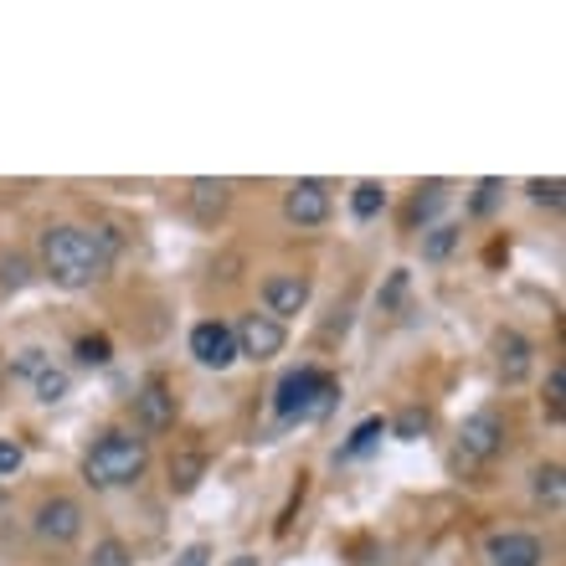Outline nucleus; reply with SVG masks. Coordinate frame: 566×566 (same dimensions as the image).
I'll list each match as a JSON object with an SVG mask.
<instances>
[{"label":"nucleus","instance_id":"f257e3e1","mask_svg":"<svg viewBox=\"0 0 566 566\" xmlns=\"http://www.w3.org/2000/svg\"><path fill=\"white\" fill-rule=\"evenodd\" d=\"M36 263H42V273L57 283V289L83 294V289L108 279L114 253H108V242L98 238V232H88V227L57 222V227H46L42 242H36Z\"/></svg>","mask_w":566,"mask_h":566},{"label":"nucleus","instance_id":"f03ea898","mask_svg":"<svg viewBox=\"0 0 566 566\" xmlns=\"http://www.w3.org/2000/svg\"><path fill=\"white\" fill-rule=\"evenodd\" d=\"M149 469V443L129 428H108L93 438V448L83 453V479L93 490H129L139 484Z\"/></svg>","mask_w":566,"mask_h":566},{"label":"nucleus","instance_id":"7ed1b4c3","mask_svg":"<svg viewBox=\"0 0 566 566\" xmlns=\"http://www.w3.org/2000/svg\"><path fill=\"white\" fill-rule=\"evenodd\" d=\"M335 397H340V387L319 366H298L273 391V412H279V422H319L335 407Z\"/></svg>","mask_w":566,"mask_h":566},{"label":"nucleus","instance_id":"20e7f679","mask_svg":"<svg viewBox=\"0 0 566 566\" xmlns=\"http://www.w3.org/2000/svg\"><path fill=\"white\" fill-rule=\"evenodd\" d=\"M232 335H238V360H253V366H269V360L283 356V345H289V325H279L273 314H242L238 325H232Z\"/></svg>","mask_w":566,"mask_h":566},{"label":"nucleus","instance_id":"39448f33","mask_svg":"<svg viewBox=\"0 0 566 566\" xmlns=\"http://www.w3.org/2000/svg\"><path fill=\"white\" fill-rule=\"evenodd\" d=\"M31 531L42 546H73L83 536V505L73 494H46L42 505L31 510Z\"/></svg>","mask_w":566,"mask_h":566},{"label":"nucleus","instance_id":"423d86ee","mask_svg":"<svg viewBox=\"0 0 566 566\" xmlns=\"http://www.w3.org/2000/svg\"><path fill=\"white\" fill-rule=\"evenodd\" d=\"M329 211H335V196H329V180H319V176H304L283 191V222L289 227L314 232V227L329 222Z\"/></svg>","mask_w":566,"mask_h":566},{"label":"nucleus","instance_id":"0eeeda50","mask_svg":"<svg viewBox=\"0 0 566 566\" xmlns=\"http://www.w3.org/2000/svg\"><path fill=\"white\" fill-rule=\"evenodd\" d=\"M191 356L196 366H207V371H232L238 366V335L227 319H201L191 325Z\"/></svg>","mask_w":566,"mask_h":566},{"label":"nucleus","instance_id":"6e6552de","mask_svg":"<svg viewBox=\"0 0 566 566\" xmlns=\"http://www.w3.org/2000/svg\"><path fill=\"white\" fill-rule=\"evenodd\" d=\"M505 443H510V428H505V418L500 412H474V418H463V428H459V448L469 453V459H479V463H490V459H500L505 453Z\"/></svg>","mask_w":566,"mask_h":566},{"label":"nucleus","instance_id":"1a4fd4ad","mask_svg":"<svg viewBox=\"0 0 566 566\" xmlns=\"http://www.w3.org/2000/svg\"><path fill=\"white\" fill-rule=\"evenodd\" d=\"M310 279L304 273H269L263 279V314H273L279 325H289L294 314L310 310Z\"/></svg>","mask_w":566,"mask_h":566},{"label":"nucleus","instance_id":"9d476101","mask_svg":"<svg viewBox=\"0 0 566 566\" xmlns=\"http://www.w3.org/2000/svg\"><path fill=\"white\" fill-rule=\"evenodd\" d=\"M484 562L490 566H546V541L531 531H494L484 541Z\"/></svg>","mask_w":566,"mask_h":566},{"label":"nucleus","instance_id":"9b49d317","mask_svg":"<svg viewBox=\"0 0 566 566\" xmlns=\"http://www.w3.org/2000/svg\"><path fill=\"white\" fill-rule=\"evenodd\" d=\"M531 360H536V345L525 340L521 329H494V366H500V381L505 387H521L531 376Z\"/></svg>","mask_w":566,"mask_h":566},{"label":"nucleus","instance_id":"f8f14e48","mask_svg":"<svg viewBox=\"0 0 566 566\" xmlns=\"http://www.w3.org/2000/svg\"><path fill=\"white\" fill-rule=\"evenodd\" d=\"M186 207H191V217L201 227H217L227 217V207H232V180H211V176L191 180L186 186Z\"/></svg>","mask_w":566,"mask_h":566},{"label":"nucleus","instance_id":"ddd939ff","mask_svg":"<svg viewBox=\"0 0 566 566\" xmlns=\"http://www.w3.org/2000/svg\"><path fill=\"white\" fill-rule=\"evenodd\" d=\"M135 412H139V428L145 432L176 428V391L165 387L160 376H149L145 387H139V397H135Z\"/></svg>","mask_w":566,"mask_h":566},{"label":"nucleus","instance_id":"4468645a","mask_svg":"<svg viewBox=\"0 0 566 566\" xmlns=\"http://www.w3.org/2000/svg\"><path fill=\"white\" fill-rule=\"evenodd\" d=\"M207 469H211V459L201 453V448H180V453H170V463H165V484H170L176 500H186V494L201 490Z\"/></svg>","mask_w":566,"mask_h":566},{"label":"nucleus","instance_id":"2eb2a0df","mask_svg":"<svg viewBox=\"0 0 566 566\" xmlns=\"http://www.w3.org/2000/svg\"><path fill=\"white\" fill-rule=\"evenodd\" d=\"M531 490H536V500L541 505H552V510H562L566 505V469L562 463H536V474H531Z\"/></svg>","mask_w":566,"mask_h":566},{"label":"nucleus","instance_id":"dca6fc26","mask_svg":"<svg viewBox=\"0 0 566 566\" xmlns=\"http://www.w3.org/2000/svg\"><path fill=\"white\" fill-rule=\"evenodd\" d=\"M443 201H448V186H443V180H428V186H418V191H412V201H407V227L432 222Z\"/></svg>","mask_w":566,"mask_h":566},{"label":"nucleus","instance_id":"f3484780","mask_svg":"<svg viewBox=\"0 0 566 566\" xmlns=\"http://www.w3.org/2000/svg\"><path fill=\"white\" fill-rule=\"evenodd\" d=\"M459 238H463L459 222L428 227V238H422V258H428V263H448V258H453V248H459Z\"/></svg>","mask_w":566,"mask_h":566},{"label":"nucleus","instance_id":"a211bd4d","mask_svg":"<svg viewBox=\"0 0 566 566\" xmlns=\"http://www.w3.org/2000/svg\"><path fill=\"white\" fill-rule=\"evenodd\" d=\"M350 211H356L360 222L381 217V211H387V186H381V180H360L356 191H350Z\"/></svg>","mask_w":566,"mask_h":566},{"label":"nucleus","instance_id":"6ab92c4d","mask_svg":"<svg viewBox=\"0 0 566 566\" xmlns=\"http://www.w3.org/2000/svg\"><path fill=\"white\" fill-rule=\"evenodd\" d=\"M31 391H36V402H42V407H57L62 397L73 391V376L62 371V366H46V371L31 381Z\"/></svg>","mask_w":566,"mask_h":566},{"label":"nucleus","instance_id":"aec40b11","mask_svg":"<svg viewBox=\"0 0 566 566\" xmlns=\"http://www.w3.org/2000/svg\"><path fill=\"white\" fill-rule=\"evenodd\" d=\"M381 438H387V418H366L356 432H350V443L340 448V459H360V453H371Z\"/></svg>","mask_w":566,"mask_h":566},{"label":"nucleus","instance_id":"412c9836","mask_svg":"<svg viewBox=\"0 0 566 566\" xmlns=\"http://www.w3.org/2000/svg\"><path fill=\"white\" fill-rule=\"evenodd\" d=\"M88 566H135V552H129L119 536H104L98 546H93Z\"/></svg>","mask_w":566,"mask_h":566},{"label":"nucleus","instance_id":"4be33fe9","mask_svg":"<svg viewBox=\"0 0 566 566\" xmlns=\"http://www.w3.org/2000/svg\"><path fill=\"white\" fill-rule=\"evenodd\" d=\"M562 402H566V371L552 366V371H546V391H541V407H546L552 422H562Z\"/></svg>","mask_w":566,"mask_h":566},{"label":"nucleus","instance_id":"5701e85b","mask_svg":"<svg viewBox=\"0 0 566 566\" xmlns=\"http://www.w3.org/2000/svg\"><path fill=\"white\" fill-rule=\"evenodd\" d=\"M525 191H531V201H536V207L562 211V201H566V180H562V176H552V180H531Z\"/></svg>","mask_w":566,"mask_h":566},{"label":"nucleus","instance_id":"b1692460","mask_svg":"<svg viewBox=\"0 0 566 566\" xmlns=\"http://www.w3.org/2000/svg\"><path fill=\"white\" fill-rule=\"evenodd\" d=\"M428 412H422V407H412V412H402V418L397 422H387V432H397V438H402V443H418L422 432H428Z\"/></svg>","mask_w":566,"mask_h":566},{"label":"nucleus","instance_id":"393cba45","mask_svg":"<svg viewBox=\"0 0 566 566\" xmlns=\"http://www.w3.org/2000/svg\"><path fill=\"white\" fill-rule=\"evenodd\" d=\"M77 360H83V366H108V360H114L108 335H83V340H77Z\"/></svg>","mask_w":566,"mask_h":566},{"label":"nucleus","instance_id":"a878e982","mask_svg":"<svg viewBox=\"0 0 566 566\" xmlns=\"http://www.w3.org/2000/svg\"><path fill=\"white\" fill-rule=\"evenodd\" d=\"M27 469V443L21 438H0V479H15Z\"/></svg>","mask_w":566,"mask_h":566},{"label":"nucleus","instance_id":"bb28decb","mask_svg":"<svg viewBox=\"0 0 566 566\" xmlns=\"http://www.w3.org/2000/svg\"><path fill=\"white\" fill-rule=\"evenodd\" d=\"M500 196H505V180H494V176L479 180V186H474V201H469V211H474V217H490Z\"/></svg>","mask_w":566,"mask_h":566},{"label":"nucleus","instance_id":"cd10ccee","mask_svg":"<svg viewBox=\"0 0 566 566\" xmlns=\"http://www.w3.org/2000/svg\"><path fill=\"white\" fill-rule=\"evenodd\" d=\"M27 279H31L27 258H6V263H0V289H6V294H15V289H27Z\"/></svg>","mask_w":566,"mask_h":566},{"label":"nucleus","instance_id":"c85d7f7f","mask_svg":"<svg viewBox=\"0 0 566 566\" xmlns=\"http://www.w3.org/2000/svg\"><path fill=\"white\" fill-rule=\"evenodd\" d=\"M46 366H52V356H46V350H21V360H15L11 371H15V376H27V381H36V376L46 371Z\"/></svg>","mask_w":566,"mask_h":566},{"label":"nucleus","instance_id":"c756f323","mask_svg":"<svg viewBox=\"0 0 566 566\" xmlns=\"http://www.w3.org/2000/svg\"><path fill=\"white\" fill-rule=\"evenodd\" d=\"M170 566H211V546L207 541H191V546H180Z\"/></svg>","mask_w":566,"mask_h":566},{"label":"nucleus","instance_id":"7c9ffc66","mask_svg":"<svg viewBox=\"0 0 566 566\" xmlns=\"http://www.w3.org/2000/svg\"><path fill=\"white\" fill-rule=\"evenodd\" d=\"M402 289H407V273L397 269V273H391V283H387V294H381V304H397V298H402Z\"/></svg>","mask_w":566,"mask_h":566},{"label":"nucleus","instance_id":"2f4dec72","mask_svg":"<svg viewBox=\"0 0 566 566\" xmlns=\"http://www.w3.org/2000/svg\"><path fill=\"white\" fill-rule=\"evenodd\" d=\"M222 566H263L258 556H232V562H222Z\"/></svg>","mask_w":566,"mask_h":566},{"label":"nucleus","instance_id":"473e14b6","mask_svg":"<svg viewBox=\"0 0 566 566\" xmlns=\"http://www.w3.org/2000/svg\"><path fill=\"white\" fill-rule=\"evenodd\" d=\"M0 505H6V484H0Z\"/></svg>","mask_w":566,"mask_h":566}]
</instances>
